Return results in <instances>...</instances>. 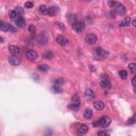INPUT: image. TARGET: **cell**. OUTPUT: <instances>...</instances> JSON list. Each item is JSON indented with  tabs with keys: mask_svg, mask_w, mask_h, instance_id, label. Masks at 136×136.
<instances>
[{
	"mask_svg": "<svg viewBox=\"0 0 136 136\" xmlns=\"http://www.w3.org/2000/svg\"><path fill=\"white\" fill-rule=\"evenodd\" d=\"M1 43H2V42H3V39H2V38H1Z\"/></svg>",
	"mask_w": 136,
	"mask_h": 136,
	"instance_id": "37",
	"label": "cell"
},
{
	"mask_svg": "<svg viewBox=\"0 0 136 136\" xmlns=\"http://www.w3.org/2000/svg\"><path fill=\"white\" fill-rule=\"evenodd\" d=\"M0 29L2 31H8V28L7 24H5L4 22H3L2 21H1L0 22Z\"/></svg>",
	"mask_w": 136,
	"mask_h": 136,
	"instance_id": "24",
	"label": "cell"
},
{
	"mask_svg": "<svg viewBox=\"0 0 136 136\" xmlns=\"http://www.w3.org/2000/svg\"><path fill=\"white\" fill-rule=\"evenodd\" d=\"M100 85H101V87H102V88L105 90L109 89L111 88L112 86L111 83L107 79H104L102 80V81L101 82V83H100Z\"/></svg>",
	"mask_w": 136,
	"mask_h": 136,
	"instance_id": "7",
	"label": "cell"
},
{
	"mask_svg": "<svg viewBox=\"0 0 136 136\" xmlns=\"http://www.w3.org/2000/svg\"><path fill=\"white\" fill-rule=\"evenodd\" d=\"M26 56L29 60H35L38 56L37 53L35 51L30 50L28 51L26 53Z\"/></svg>",
	"mask_w": 136,
	"mask_h": 136,
	"instance_id": "9",
	"label": "cell"
},
{
	"mask_svg": "<svg viewBox=\"0 0 136 136\" xmlns=\"http://www.w3.org/2000/svg\"><path fill=\"white\" fill-rule=\"evenodd\" d=\"M97 40V38L96 36L94 34H88L85 38V41L87 43L91 45L95 44Z\"/></svg>",
	"mask_w": 136,
	"mask_h": 136,
	"instance_id": "5",
	"label": "cell"
},
{
	"mask_svg": "<svg viewBox=\"0 0 136 136\" xmlns=\"http://www.w3.org/2000/svg\"><path fill=\"white\" fill-rule=\"evenodd\" d=\"M97 135L98 136H107V135L109 136V134H108V133H107V132H104V131H99V132H98V133H97Z\"/></svg>",
	"mask_w": 136,
	"mask_h": 136,
	"instance_id": "34",
	"label": "cell"
},
{
	"mask_svg": "<svg viewBox=\"0 0 136 136\" xmlns=\"http://www.w3.org/2000/svg\"><path fill=\"white\" fill-rule=\"evenodd\" d=\"M114 6L116 8L115 12H116V14H118L120 15H123L125 14V7L122 3L120 2H116Z\"/></svg>",
	"mask_w": 136,
	"mask_h": 136,
	"instance_id": "4",
	"label": "cell"
},
{
	"mask_svg": "<svg viewBox=\"0 0 136 136\" xmlns=\"http://www.w3.org/2000/svg\"><path fill=\"white\" fill-rule=\"evenodd\" d=\"M15 24L19 28H24L26 25L25 19L22 17H19L15 21Z\"/></svg>",
	"mask_w": 136,
	"mask_h": 136,
	"instance_id": "11",
	"label": "cell"
},
{
	"mask_svg": "<svg viewBox=\"0 0 136 136\" xmlns=\"http://www.w3.org/2000/svg\"><path fill=\"white\" fill-rule=\"evenodd\" d=\"M88 126L85 124L81 125L80 127L78 128L77 131L80 134H86L87 132L88 131Z\"/></svg>",
	"mask_w": 136,
	"mask_h": 136,
	"instance_id": "13",
	"label": "cell"
},
{
	"mask_svg": "<svg viewBox=\"0 0 136 136\" xmlns=\"http://www.w3.org/2000/svg\"><path fill=\"white\" fill-rule=\"evenodd\" d=\"M136 122V114H134L133 116V117H132L128 121L127 123V125H132L134 123H135Z\"/></svg>",
	"mask_w": 136,
	"mask_h": 136,
	"instance_id": "28",
	"label": "cell"
},
{
	"mask_svg": "<svg viewBox=\"0 0 136 136\" xmlns=\"http://www.w3.org/2000/svg\"><path fill=\"white\" fill-rule=\"evenodd\" d=\"M96 52H97V54L99 55L100 56H101V57H104V58H106L107 57L109 56V53L108 52L103 50L102 48H101V47H99L98 48H97Z\"/></svg>",
	"mask_w": 136,
	"mask_h": 136,
	"instance_id": "15",
	"label": "cell"
},
{
	"mask_svg": "<svg viewBox=\"0 0 136 136\" xmlns=\"http://www.w3.org/2000/svg\"><path fill=\"white\" fill-rule=\"evenodd\" d=\"M129 69L131 70V72H132L133 74H135L136 73V64L134 63H130L129 64Z\"/></svg>",
	"mask_w": 136,
	"mask_h": 136,
	"instance_id": "26",
	"label": "cell"
},
{
	"mask_svg": "<svg viewBox=\"0 0 136 136\" xmlns=\"http://www.w3.org/2000/svg\"><path fill=\"white\" fill-rule=\"evenodd\" d=\"M57 43L61 46H65L68 44V41L62 35H59L56 37Z\"/></svg>",
	"mask_w": 136,
	"mask_h": 136,
	"instance_id": "8",
	"label": "cell"
},
{
	"mask_svg": "<svg viewBox=\"0 0 136 136\" xmlns=\"http://www.w3.org/2000/svg\"><path fill=\"white\" fill-rule=\"evenodd\" d=\"M72 27L74 31L77 33H80L85 29V24L82 21L75 20L73 22Z\"/></svg>",
	"mask_w": 136,
	"mask_h": 136,
	"instance_id": "2",
	"label": "cell"
},
{
	"mask_svg": "<svg viewBox=\"0 0 136 136\" xmlns=\"http://www.w3.org/2000/svg\"><path fill=\"white\" fill-rule=\"evenodd\" d=\"M25 6L26 8H28V9L32 8L34 6V3L31 2H27L25 3Z\"/></svg>",
	"mask_w": 136,
	"mask_h": 136,
	"instance_id": "31",
	"label": "cell"
},
{
	"mask_svg": "<svg viewBox=\"0 0 136 136\" xmlns=\"http://www.w3.org/2000/svg\"><path fill=\"white\" fill-rule=\"evenodd\" d=\"M111 123V119L108 116H103L99 120L98 123L102 128H105L108 127Z\"/></svg>",
	"mask_w": 136,
	"mask_h": 136,
	"instance_id": "3",
	"label": "cell"
},
{
	"mask_svg": "<svg viewBox=\"0 0 136 136\" xmlns=\"http://www.w3.org/2000/svg\"><path fill=\"white\" fill-rule=\"evenodd\" d=\"M8 61L10 64H11L12 66H19L20 65L21 63L20 61L19 60L17 57H16L15 56H12L10 57L9 58Z\"/></svg>",
	"mask_w": 136,
	"mask_h": 136,
	"instance_id": "10",
	"label": "cell"
},
{
	"mask_svg": "<svg viewBox=\"0 0 136 136\" xmlns=\"http://www.w3.org/2000/svg\"><path fill=\"white\" fill-rule=\"evenodd\" d=\"M115 3L114 1H109L108 2V5L109 6L110 8H113L114 7L115 4Z\"/></svg>",
	"mask_w": 136,
	"mask_h": 136,
	"instance_id": "33",
	"label": "cell"
},
{
	"mask_svg": "<svg viewBox=\"0 0 136 136\" xmlns=\"http://www.w3.org/2000/svg\"><path fill=\"white\" fill-rule=\"evenodd\" d=\"M135 82H136V77H134V78L132 79V83L134 87H135Z\"/></svg>",
	"mask_w": 136,
	"mask_h": 136,
	"instance_id": "35",
	"label": "cell"
},
{
	"mask_svg": "<svg viewBox=\"0 0 136 136\" xmlns=\"http://www.w3.org/2000/svg\"><path fill=\"white\" fill-rule=\"evenodd\" d=\"M37 41L40 44H45L47 42V38L44 34H40L37 37Z\"/></svg>",
	"mask_w": 136,
	"mask_h": 136,
	"instance_id": "12",
	"label": "cell"
},
{
	"mask_svg": "<svg viewBox=\"0 0 136 136\" xmlns=\"http://www.w3.org/2000/svg\"><path fill=\"white\" fill-rule=\"evenodd\" d=\"M29 31L30 32L31 35L33 37H35L36 35V28L33 25H30L28 27Z\"/></svg>",
	"mask_w": 136,
	"mask_h": 136,
	"instance_id": "20",
	"label": "cell"
},
{
	"mask_svg": "<svg viewBox=\"0 0 136 136\" xmlns=\"http://www.w3.org/2000/svg\"><path fill=\"white\" fill-rule=\"evenodd\" d=\"M40 12L43 14H48V9L45 5H41L40 8Z\"/></svg>",
	"mask_w": 136,
	"mask_h": 136,
	"instance_id": "23",
	"label": "cell"
},
{
	"mask_svg": "<svg viewBox=\"0 0 136 136\" xmlns=\"http://www.w3.org/2000/svg\"><path fill=\"white\" fill-rule=\"evenodd\" d=\"M136 19H134L133 20H132V25H133L134 26V27H136Z\"/></svg>",
	"mask_w": 136,
	"mask_h": 136,
	"instance_id": "36",
	"label": "cell"
},
{
	"mask_svg": "<svg viewBox=\"0 0 136 136\" xmlns=\"http://www.w3.org/2000/svg\"><path fill=\"white\" fill-rule=\"evenodd\" d=\"M131 21V19L130 17H127L125 18L123 20L120 24L119 26L120 27H126V26H129L130 24Z\"/></svg>",
	"mask_w": 136,
	"mask_h": 136,
	"instance_id": "16",
	"label": "cell"
},
{
	"mask_svg": "<svg viewBox=\"0 0 136 136\" xmlns=\"http://www.w3.org/2000/svg\"><path fill=\"white\" fill-rule=\"evenodd\" d=\"M85 96L88 98H93V97H94L95 95H94V92L91 89H87L85 92Z\"/></svg>",
	"mask_w": 136,
	"mask_h": 136,
	"instance_id": "21",
	"label": "cell"
},
{
	"mask_svg": "<svg viewBox=\"0 0 136 136\" xmlns=\"http://www.w3.org/2000/svg\"><path fill=\"white\" fill-rule=\"evenodd\" d=\"M17 16H18L19 17L18 13L17 12V11H16L15 10L11 11V12L10 13V14H9V17L11 19H14L15 17H17Z\"/></svg>",
	"mask_w": 136,
	"mask_h": 136,
	"instance_id": "27",
	"label": "cell"
},
{
	"mask_svg": "<svg viewBox=\"0 0 136 136\" xmlns=\"http://www.w3.org/2000/svg\"><path fill=\"white\" fill-rule=\"evenodd\" d=\"M64 82V80L61 78H58L57 79L55 82L56 84H58V85H60V84H62Z\"/></svg>",
	"mask_w": 136,
	"mask_h": 136,
	"instance_id": "32",
	"label": "cell"
},
{
	"mask_svg": "<svg viewBox=\"0 0 136 136\" xmlns=\"http://www.w3.org/2000/svg\"><path fill=\"white\" fill-rule=\"evenodd\" d=\"M51 90L52 92H53V93H55V94H60L63 93V89L61 87L59 86H54L52 87Z\"/></svg>",
	"mask_w": 136,
	"mask_h": 136,
	"instance_id": "19",
	"label": "cell"
},
{
	"mask_svg": "<svg viewBox=\"0 0 136 136\" xmlns=\"http://www.w3.org/2000/svg\"><path fill=\"white\" fill-rule=\"evenodd\" d=\"M58 12V8L56 6H52L48 8V14L51 16L55 15Z\"/></svg>",
	"mask_w": 136,
	"mask_h": 136,
	"instance_id": "18",
	"label": "cell"
},
{
	"mask_svg": "<svg viewBox=\"0 0 136 136\" xmlns=\"http://www.w3.org/2000/svg\"><path fill=\"white\" fill-rule=\"evenodd\" d=\"M38 69H40L42 71H47L50 69V67L47 65V64H41L38 66Z\"/></svg>",
	"mask_w": 136,
	"mask_h": 136,
	"instance_id": "22",
	"label": "cell"
},
{
	"mask_svg": "<svg viewBox=\"0 0 136 136\" xmlns=\"http://www.w3.org/2000/svg\"><path fill=\"white\" fill-rule=\"evenodd\" d=\"M94 106L98 111H102L104 108L105 105L103 102L98 101L94 103Z\"/></svg>",
	"mask_w": 136,
	"mask_h": 136,
	"instance_id": "14",
	"label": "cell"
},
{
	"mask_svg": "<svg viewBox=\"0 0 136 136\" xmlns=\"http://www.w3.org/2000/svg\"><path fill=\"white\" fill-rule=\"evenodd\" d=\"M9 50L12 55L14 56H17L20 52V48L15 45H10L9 46Z\"/></svg>",
	"mask_w": 136,
	"mask_h": 136,
	"instance_id": "6",
	"label": "cell"
},
{
	"mask_svg": "<svg viewBox=\"0 0 136 136\" xmlns=\"http://www.w3.org/2000/svg\"><path fill=\"white\" fill-rule=\"evenodd\" d=\"M120 76L122 79H125L127 78V72L125 70H121L119 73Z\"/></svg>",
	"mask_w": 136,
	"mask_h": 136,
	"instance_id": "25",
	"label": "cell"
},
{
	"mask_svg": "<svg viewBox=\"0 0 136 136\" xmlns=\"http://www.w3.org/2000/svg\"><path fill=\"white\" fill-rule=\"evenodd\" d=\"M81 100L78 94H75L72 98V103L69 105L70 109L73 111H78L80 106Z\"/></svg>",
	"mask_w": 136,
	"mask_h": 136,
	"instance_id": "1",
	"label": "cell"
},
{
	"mask_svg": "<svg viewBox=\"0 0 136 136\" xmlns=\"http://www.w3.org/2000/svg\"><path fill=\"white\" fill-rule=\"evenodd\" d=\"M8 25V30L12 32H15L17 31V29H16L11 24H7Z\"/></svg>",
	"mask_w": 136,
	"mask_h": 136,
	"instance_id": "30",
	"label": "cell"
},
{
	"mask_svg": "<svg viewBox=\"0 0 136 136\" xmlns=\"http://www.w3.org/2000/svg\"><path fill=\"white\" fill-rule=\"evenodd\" d=\"M53 56V53L51 51L47 52L43 55V57L45 58V59H51L52 57Z\"/></svg>",
	"mask_w": 136,
	"mask_h": 136,
	"instance_id": "29",
	"label": "cell"
},
{
	"mask_svg": "<svg viewBox=\"0 0 136 136\" xmlns=\"http://www.w3.org/2000/svg\"><path fill=\"white\" fill-rule=\"evenodd\" d=\"M93 112L91 109H85V112L83 113V117L86 119H90L92 117Z\"/></svg>",
	"mask_w": 136,
	"mask_h": 136,
	"instance_id": "17",
	"label": "cell"
}]
</instances>
